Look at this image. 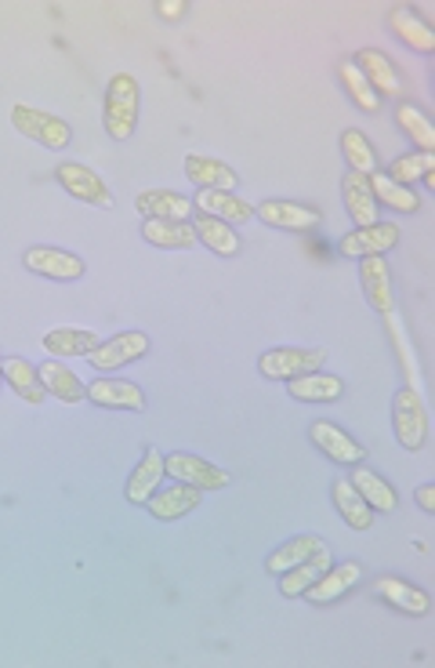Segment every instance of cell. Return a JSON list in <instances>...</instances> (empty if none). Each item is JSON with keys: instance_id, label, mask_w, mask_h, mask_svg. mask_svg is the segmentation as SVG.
I'll return each mask as SVG.
<instances>
[{"instance_id": "1", "label": "cell", "mask_w": 435, "mask_h": 668, "mask_svg": "<svg viewBox=\"0 0 435 668\" xmlns=\"http://www.w3.org/2000/svg\"><path fill=\"white\" fill-rule=\"evenodd\" d=\"M138 102H142V92H138V81L131 73H113L106 84V132L117 143H127L135 135L138 124Z\"/></svg>"}, {"instance_id": "2", "label": "cell", "mask_w": 435, "mask_h": 668, "mask_svg": "<svg viewBox=\"0 0 435 668\" xmlns=\"http://www.w3.org/2000/svg\"><path fill=\"white\" fill-rule=\"evenodd\" d=\"M392 426H395V440H400L403 451H421L428 440V415L425 404H421L417 389H400L392 404Z\"/></svg>"}, {"instance_id": "3", "label": "cell", "mask_w": 435, "mask_h": 668, "mask_svg": "<svg viewBox=\"0 0 435 668\" xmlns=\"http://www.w3.org/2000/svg\"><path fill=\"white\" fill-rule=\"evenodd\" d=\"M11 124H15V132H22L25 138H33V143H41L44 149H66L73 143V132L66 121L51 117V113L44 109H33L25 106V102H19L15 109H11Z\"/></svg>"}, {"instance_id": "4", "label": "cell", "mask_w": 435, "mask_h": 668, "mask_svg": "<svg viewBox=\"0 0 435 668\" xmlns=\"http://www.w3.org/2000/svg\"><path fill=\"white\" fill-rule=\"evenodd\" d=\"M55 178H59V186L66 189L73 200L92 203V208H109V203H113V192H109V186L102 182V178H98V175H95L87 164L62 160V164L55 167Z\"/></svg>"}, {"instance_id": "5", "label": "cell", "mask_w": 435, "mask_h": 668, "mask_svg": "<svg viewBox=\"0 0 435 668\" xmlns=\"http://www.w3.org/2000/svg\"><path fill=\"white\" fill-rule=\"evenodd\" d=\"M327 364V349H273L258 359V370L273 382H290L301 375H312Z\"/></svg>"}, {"instance_id": "6", "label": "cell", "mask_w": 435, "mask_h": 668, "mask_svg": "<svg viewBox=\"0 0 435 668\" xmlns=\"http://www.w3.org/2000/svg\"><path fill=\"white\" fill-rule=\"evenodd\" d=\"M149 353V334L142 331H124L117 338L109 342H98L92 353H87V364L95 370H117V367H127L135 364V359H142Z\"/></svg>"}, {"instance_id": "7", "label": "cell", "mask_w": 435, "mask_h": 668, "mask_svg": "<svg viewBox=\"0 0 435 668\" xmlns=\"http://www.w3.org/2000/svg\"><path fill=\"white\" fill-rule=\"evenodd\" d=\"M163 472H168V477L178 480V483L197 487V491H222V487L233 483V477H229L225 469H217V466H211V461H203L197 455L163 458Z\"/></svg>"}, {"instance_id": "8", "label": "cell", "mask_w": 435, "mask_h": 668, "mask_svg": "<svg viewBox=\"0 0 435 668\" xmlns=\"http://www.w3.org/2000/svg\"><path fill=\"white\" fill-rule=\"evenodd\" d=\"M356 70L367 76V84L374 87L378 98H403V76L395 70V62L385 55V51L378 48H363L360 55H356Z\"/></svg>"}, {"instance_id": "9", "label": "cell", "mask_w": 435, "mask_h": 668, "mask_svg": "<svg viewBox=\"0 0 435 668\" xmlns=\"http://www.w3.org/2000/svg\"><path fill=\"white\" fill-rule=\"evenodd\" d=\"M395 243H400V226L374 222V226H360L356 233L344 237L341 254H349V259H385V251H392Z\"/></svg>"}, {"instance_id": "10", "label": "cell", "mask_w": 435, "mask_h": 668, "mask_svg": "<svg viewBox=\"0 0 435 668\" xmlns=\"http://www.w3.org/2000/svg\"><path fill=\"white\" fill-rule=\"evenodd\" d=\"M22 265L47 280H81L87 273L84 259H76V254L62 248H30L22 254Z\"/></svg>"}, {"instance_id": "11", "label": "cell", "mask_w": 435, "mask_h": 668, "mask_svg": "<svg viewBox=\"0 0 435 668\" xmlns=\"http://www.w3.org/2000/svg\"><path fill=\"white\" fill-rule=\"evenodd\" d=\"M363 582V567L356 560L349 563H338V567H327L323 574H319V582L309 585V593H305V599L316 603V607H327V603H335L341 596H349L356 585Z\"/></svg>"}, {"instance_id": "12", "label": "cell", "mask_w": 435, "mask_h": 668, "mask_svg": "<svg viewBox=\"0 0 435 668\" xmlns=\"http://www.w3.org/2000/svg\"><path fill=\"white\" fill-rule=\"evenodd\" d=\"M309 436H312V443L319 447V451H323L330 461H338V466H360V461L367 458L360 440H352V436L344 429H338L335 421H312Z\"/></svg>"}, {"instance_id": "13", "label": "cell", "mask_w": 435, "mask_h": 668, "mask_svg": "<svg viewBox=\"0 0 435 668\" xmlns=\"http://www.w3.org/2000/svg\"><path fill=\"white\" fill-rule=\"evenodd\" d=\"M135 208H138V215L163 218V222H189V218L197 215L193 200L182 197V192H174V189H146V192H138Z\"/></svg>"}, {"instance_id": "14", "label": "cell", "mask_w": 435, "mask_h": 668, "mask_svg": "<svg viewBox=\"0 0 435 668\" xmlns=\"http://www.w3.org/2000/svg\"><path fill=\"white\" fill-rule=\"evenodd\" d=\"M374 596H381L389 603V607L411 614V618H421V614L432 610V596L425 588H417L411 582H403V577H392V574H381L374 582Z\"/></svg>"}, {"instance_id": "15", "label": "cell", "mask_w": 435, "mask_h": 668, "mask_svg": "<svg viewBox=\"0 0 435 668\" xmlns=\"http://www.w3.org/2000/svg\"><path fill=\"white\" fill-rule=\"evenodd\" d=\"M87 400L106 410H146V393L135 382L120 378H98L87 385Z\"/></svg>"}, {"instance_id": "16", "label": "cell", "mask_w": 435, "mask_h": 668, "mask_svg": "<svg viewBox=\"0 0 435 668\" xmlns=\"http://www.w3.org/2000/svg\"><path fill=\"white\" fill-rule=\"evenodd\" d=\"M200 501H203V491H197V487H189V483H174V487H168V491L152 494L146 501V512L152 520L171 523V520H182L193 509H200Z\"/></svg>"}, {"instance_id": "17", "label": "cell", "mask_w": 435, "mask_h": 668, "mask_svg": "<svg viewBox=\"0 0 435 668\" xmlns=\"http://www.w3.org/2000/svg\"><path fill=\"white\" fill-rule=\"evenodd\" d=\"M254 215H258L265 226L290 229V233H305V229L319 226V211L305 208V203H294V200H265L262 208H254Z\"/></svg>"}, {"instance_id": "18", "label": "cell", "mask_w": 435, "mask_h": 668, "mask_svg": "<svg viewBox=\"0 0 435 668\" xmlns=\"http://www.w3.org/2000/svg\"><path fill=\"white\" fill-rule=\"evenodd\" d=\"M193 208L200 215H211V218H222V222L229 226H243L254 218V208L243 197H236V192H222V189H200Z\"/></svg>"}, {"instance_id": "19", "label": "cell", "mask_w": 435, "mask_h": 668, "mask_svg": "<svg viewBox=\"0 0 435 668\" xmlns=\"http://www.w3.org/2000/svg\"><path fill=\"white\" fill-rule=\"evenodd\" d=\"M341 200H344V211L356 226H374L378 222V200H374V189H370V178L367 175H356L349 171L341 178Z\"/></svg>"}, {"instance_id": "20", "label": "cell", "mask_w": 435, "mask_h": 668, "mask_svg": "<svg viewBox=\"0 0 435 668\" xmlns=\"http://www.w3.org/2000/svg\"><path fill=\"white\" fill-rule=\"evenodd\" d=\"M185 178L200 189H222V192H233L240 186L236 171L225 160L200 157V153H189L185 157Z\"/></svg>"}, {"instance_id": "21", "label": "cell", "mask_w": 435, "mask_h": 668, "mask_svg": "<svg viewBox=\"0 0 435 668\" xmlns=\"http://www.w3.org/2000/svg\"><path fill=\"white\" fill-rule=\"evenodd\" d=\"M163 477H168V472H163V455L149 447V451L142 455V461L135 466V472L127 477V491H124L127 501H131V505H146V501L160 491Z\"/></svg>"}, {"instance_id": "22", "label": "cell", "mask_w": 435, "mask_h": 668, "mask_svg": "<svg viewBox=\"0 0 435 668\" xmlns=\"http://www.w3.org/2000/svg\"><path fill=\"white\" fill-rule=\"evenodd\" d=\"M287 393L294 396V400H301V404H335V400H341L344 382L335 378V375H323V370H312V375L290 378Z\"/></svg>"}, {"instance_id": "23", "label": "cell", "mask_w": 435, "mask_h": 668, "mask_svg": "<svg viewBox=\"0 0 435 668\" xmlns=\"http://www.w3.org/2000/svg\"><path fill=\"white\" fill-rule=\"evenodd\" d=\"M142 237L152 248H163V251H189L200 243L193 222H163V218H149L142 226Z\"/></svg>"}, {"instance_id": "24", "label": "cell", "mask_w": 435, "mask_h": 668, "mask_svg": "<svg viewBox=\"0 0 435 668\" xmlns=\"http://www.w3.org/2000/svg\"><path fill=\"white\" fill-rule=\"evenodd\" d=\"M327 567H330V549L323 545L319 552H312L309 560H301L298 567L279 574V593H284V596H305V593H309V585H316L319 574H323Z\"/></svg>"}, {"instance_id": "25", "label": "cell", "mask_w": 435, "mask_h": 668, "mask_svg": "<svg viewBox=\"0 0 435 668\" xmlns=\"http://www.w3.org/2000/svg\"><path fill=\"white\" fill-rule=\"evenodd\" d=\"M193 229H197V240L203 243V248H211L214 254H222V259H233V254H240L236 229L229 222H222V218L193 215Z\"/></svg>"}, {"instance_id": "26", "label": "cell", "mask_w": 435, "mask_h": 668, "mask_svg": "<svg viewBox=\"0 0 435 668\" xmlns=\"http://www.w3.org/2000/svg\"><path fill=\"white\" fill-rule=\"evenodd\" d=\"M360 280L370 305L378 313H392V273L385 259H360Z\"/></svg>"}, {"instance_id": "27", "label": "cell", "mask_w": 435, "mask_h": 668, "mask_svg": "<svg viewBox=\"0 0 435 668\" xmlns=\"http://www.w3.org/2000/svg\"><path fill=\"white\" fill-rule=\"evenodd\" d=\"M41 382H44V393L55 396V400H62V404L87 400V385L76 378L66 364H59V359H51V364L41 367Z\"/></svg>"}, {"instance_id": "28", "label": "cell", "mask_w": 435, "mask_h": 668, "mask_svg": "<svg viewBox=\"0 0 435 668\" xmlns=\"http://www.w3.org/2000/svg\"><path fill=\"white\" fill-rule=\"evenodd\" d=\"M95 345H98V334L84 331V327H55V331L44 334V349H47V356H55V359L87 356Z\"/></svg>"}, {"instance_id": "29", "label": "cell", "mask_w": 435, "mask_h": 668, "mask_svg": "<svg viewBox=\"0 0 435 668\" xmlns=\"http://www.w3.org/2000/svg\"><path fill=\"white\" fill-rule=\"evenodd\" d=\"M4 382L15 389L25 404H44L47 400V393H44V382H41V370H36L33 364H25V359H19V356H8L4 359Z\"/></svg>"}, {"instance_id": "30", "label": "cell", "mask_w": 435, "mask_h": 668, "mask_svg": "<svg viewBox=\"0 0 435 668\" xmlns=\"http://www.w3.org/2000/svg\"><path fill=\"white\" fill-rule=\"evenodd\" d=\"M330 498H335V505L341 512V520L352 526V531H370V523H374V509L367 505L360 498V491L349 483V480H338L330 487Z\"/></svg>"}, {"instance_id": "31", "label": "cell", "mask_w": 435, "mask_h": 668, "mask_svg": "<svg viewBox=\"0 0 435 668\" xmlns=\"http://www.w3.org/2000/svg\"><path fill=\"white\" fill-rule=\"evenodd\" d=\"M389 25H392V33L400 36L403 44H411L414 51H421V55H432V51H435V33L414 15L411 8H395L389 15Z\"/></svg>"}, {"instance_id": "32", "label": "cell", "mask_w": 435, "mask_h": 668, "mask_svg": "<svg viewBox=\"0 0 435 668\" xmlns=\"http://www.w3.org/2000/svg\"><path fill=\"white\" fill-rule=\"evenodd\" d=\"M349 483L356 487V491H360V498H363L374 512H395V505H400V498H395V491L389 487V480L378 477V472L356 466V472H352Z\"/></svg>"}, {"instance_id": "33", "label": "cell", "mask_w": 435, "mask_h": 668, "mask_svg": "<svg viewBox=\"0 0 435 668\" xmlns=\"http://www.w3.org/2000/svg\"><path fill=\"white\" fill-rule=\"evenodd\" d=\"M323 549V537H316V534H301V537H290L287 545H279L273 556H268V574H284V571H290V567H298L301 560H309L312 552H319Z\"/></svg>"}, {"instance_id": "34", "label": "cell", "mask_w": 435, "mask_h": 668, "mask_svg": "<svg viewBox=\"0 0 435 668\" xmlns=\"http://www.w3.org/2000/svg\"><path fill=\"white\" fill-rule=\"evenodd\" d=\"M370 189H374V200H378V203H389V208L400 211V215H414V211L421 208V197H417L414 189L395 186L392 178H385L381 171L370 175Z\"/></svg>"}, {"instance_id": "35", "label": "cell", "mask_w": 435, "mask_h": 668, "mask_svg": "<svg viewBox=\"0 0 435 668\" xmlns=\"http://www.w3.org/2000/svg\"><path fill=\"white\" fill-rule=\"evenodd\" d=\"M341 153H344V160H349V167L356 175L370 178L378 171V153H374V146H370V138L363 132H356V127L341 132Z\"/></svg>"}, {"instance_id": "36", "label": "cell", "mask_w": 435, "mask_h": 668, "mask_svg": "<svg viewBox=\"0 0 435 668\" xmlns=\"http://www.w3.org/2000/svg\"><path fill=\"white\" fill-rule=\"evenodd\" d=\"M338 81H341V87L349 92V98L360 106L363 113H378L381 109V98L374 95V87L367 84V76L356 70V62H338Z\"/></svg>"}, {"instance_id": "37", "label": "cell", "mask_w": 435, "mask_h": 668, "mask_svg": "<svg viewBox=\"0 0 435 668\" xmlns=\"http://www.w3.org/2000/svg\"><path fill=\"white\" fill-rule=\"evenodd\" d=\"M395 124L414 138L417 153H435V127L428 124L425 113L411 106V102H400V106H395Z\"/></svg>"}, {"instance_id": "38", "label": "cell", "mask_w": 435, "mask_h": 668, "mask_svg": "<svg viewBox=\"0 0 435 668\" xmlns=\"http://www.w3.org/2000/svg\"><path fill=\"white\" fill-rule=\"evenodd\" d=\"M425 175H435V153H403L400 160H392L389 175L395 186H406L411 189L414 182H421Z\"/></svg>"}, {"instance_id": "39", "label": "cell", "mask_w": 435, "mask_h": 668, "mask_svg": "<svg viewBox=\"0 0 435 668\" xmlns=\"http://www.w3.org/2000/svg\"><path fill=\"white\" fill-rule=\"evenodd\" d=\"M185 0H157V15L163 19V22H178L185 15Z\"/></svg>"}, {"instance_id": "40", "label": "cell", "mask_w": 435, "mask_h": 668, "mask_svg": "<svg viewBox=\"0 0 435 668\" xmlns=\"http://www.w3.org/2000/svg\"><path fill=\"white\" fill-rule=\"evenodd\" d=\"M417 505H421V512H435V487L432 483H425V487H417Z\"/></svg>"}, {"instance_id": "41", "label": "cell", "mask_w": 435, "mask_h": 668, "mask_svg": "<svg viewBox=\"0 0 435 668\" xmlns=\"http://www.w3.org/2000/svg\"><path fill=\"white\" fill-rule=\"evenodd\" d=\"M0 378H4V359H0Z\"/></svg>"}]
</instances>
